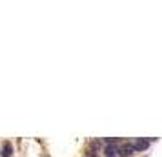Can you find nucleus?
<instances>
[{
	"label": "nucleus",
	"mask_w": 162,
	"mask_h": 157,
	"mask_svg": "<svg viewBox=\"0 0 162 157\" xmlns=\"http://www.w3.org/2000/svg\"><path fill=\"white\" fill-rule=\"evenodd\" d=\"M133 152H135V146H133L131 143H126V144H120V146H119V153H120V155H124V157L131 155Z\"/></svg>",
	"instance_id": "nucleus-1"
},
{
	"label": "nucleus",
	"mask_w": 162,
	"mask_h": 157,
	"mask_svg": "<svg viewBox=\"0 0 162 157\" xmlns=\"http://www.w3.org/2000/svg\"><path fill=\"white\" fill-rule=\"evenodd\" d=\"M133 146H135V152H142V150L148 148V141H146V139H137V141L133 143Z\"/></svg>",
	"instance_id": "nucleus-2"
},
{
	"label": "nucleus",
	"mask_w": 162,
	"mask_h": 157,
	"mask_svg": "<svg viewBox=\"0 0 162 157\" xmlns=\"http://www.w3.org/2000/svg\"><path fill=\"white\" fill-rule=\"evenodd\" d=\"M11 153H13V146L9 143H6L2 146V157H11Z\"/></svg>",
	"instance_id": "nucleus-3"
}]
</instances>
